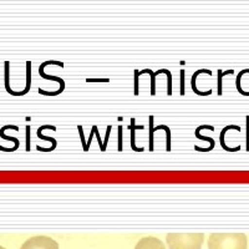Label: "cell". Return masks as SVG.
Segmentation results:
<instances>
[{
  "mask_svg": "<svg viewBox=\"0 0 249 249\" xmlns=\"http://www.w3.org/2000/svg\"><path fill=\"white\" fill-rule=\"evenodd\" d=\"M199 74L212 75V71L207 70V69H202V70L196 71L195 74L192 75V79H191V86H192V91L193 92L197 93V95H199V96H208V95H211V93H212V90H208V91H206V92H201V91H198V89H197V85H196V80H197V77H198Z\"/></svg>",
  "mask_w": 249,
  "mask_h": 249,
  "instance_id": "ba28073f",
  "label": "cell"
},
{
  "mask_svg": "<svg viewBox=\"0 0 249 249\" xmlns=\"http://www.w3.org/2000/svg\"><path fill=\"white\" fill-rule=\"evenodd\" d=\"M247 121V151H249V115L246 117Z\"/></svg>",
  "mask_w": 249,
  "mask_h": 249,
  "instance_id": "7402d4cb",
  "label": "cell"
},
{
  "mask_svg": "<svg viewBox=\"0 0 249 249\" xmlns=\"http://www.w3.org/2000/svg\"><path fill=\"white\" fill-rule=\"evenodd\" d=\"M234 74V70H227L222 71L218 70V96H222L223 95V84H222V80L226 75H233Z\"/></svg>",
  "mask_w": 249,
  "mask_h": 249,
  "instance_id": "4fadbf2b",
  "label": "cell"
},
{
  "mask_svg": "<svg viewBox=\"0 0 249 249\" xmlns=\"http://www.w3.org/2000/svg\"><path fill=\"white\" fill-rule=\"evenodd\" d=\"M119 151H122V126H119Z\"/></svg>",
  "mask_w": 249,
  "mask_h": 249,
  "instance_id": "cb8c5ba5",
  "label": "cell"
},
{
  "mask_svg": "<svg viewBox=\"0 0 249 249\" xmlns=\"http://www.w3.org/2000/svg\"><path fill=\"white\" fill-rule=\"evenodd\" d=\"M5 90L8 91L10 95H13V96H17V92L15 91H13L12 89H10V85H9V75H10V72H9V68H10V64H9V61H5Z\"/></svg>",
  "mask_w": 249,
  "mask_h": 249,
  "instance_id": "5bb4252c",
  "label": "cell"
},
{
  "mask_svg": "<svg viewBox=\"0 0 249 249\" xmlns=\"http://www.w3.org/2000/svg\"><path fill=\"white\" fill-rule=\"evenodd\" d=\"M161 128H163V130L166 131V136H167V144H166V150L170 152V151L172 150V147H171V143H172V141H171V128L168 127V126H166V124H161Z\"/></svg>",
  "mask_w": 249,
  "mask_h": 249,
  "instance_id": "2e32d148",
  "label": "cell"
},
{
  "mask_svg": "<svg viewBox=\"0 0 249 249\" xmlns=\"http://www.w3.org/2000/svg\"><path fill=\"white\" fill-rule=\"evenodd\" d=\"M26 151H30V126H26Z\"/></svg>",
  "mask_w": 249,
  "mask_h": 249,
  "instance_id": "ffe728a7",
  "label": "cell"
},
{
  "mask_svg": "<svg viewBox=\"0 0 249 249\" xmlns=\"http://www.w3.org/2000/svg\"><path fill=\"white\" fill-rule=\"evenodd\" d=\"M204 241L202 233H170L166 235V242L170 249H201Z\"/></svg>",
  "mask_w": 249,
  "mask_h": 249,
  "instance_id": "7a4b0ae2",
  "label": "cell"
},
{
  "mask_svg": "<svg viewBox=\"0 0 249 249\" xmlns=\"http://www.w3.org/2000/svg\"><path fill=\"white\" fill-rule=\"evenodd\" d=\"M139 76H140V71L135 70V95H139Z\"/></svg>",
  "mask_w": 249,
  "mask_h": 249,
  "instance_id": "d6986e66",
  "label": "cell"
},
{
  "mask_svg": "<svg viewBox=\"0 0 249 249\" xmlns=\"http://www.w3.org/2000/svg\"><path fill=\"white\" fill-rule=\"evenodd\" d=\"M92 130H93V133H95V136L97 137V141H99L100 150L104 151V143H102L101 137H100V133H99V130H97V126H92Z\"/></svg>",
  "mask_w": 249,
  "mask_h": 249,
  "instance_id": "ac0fdd59",
  "label": "cell"
},
{
  "mask_svg": "<svg viewBox=\"0 0 249 249\" xmlns=\"http://www.w3.org/2000/svg\"><path fill=\"white\" fill-rule=\"evenodd\" d=\"M235 86H237L238 92L244 96H249V69H244L237 75Z\"/></svg>",
  "mask_w": 249,
  "mask_h": 249,
  "instance_id": "5b68a950",
  "label": "cell"
},
{
  "mask_svg": "<svg viewBox=\"0 0 249 249\" xmlns=\"http://www.w3.org/2000/svg\"><path fill=\"white\" fill-rule=\"evenodd\" d=\"M20 249H59V243L46 235H35L24 242Z\"/></svg>",
  "mask_w": 249,
  "mask_h": 249,
  "instance_id": "3957f363",
  "label": "cell"
},
{
  "mask_svg": "<svg viewBox=\"0 0 249 249\" xmlns=\"http://www.w3.org/2000/svg\"><path fill=\"white\" fill-rule=\"evenodd\" d=\"M31 88V61H26V86L24 91L21 92H17V96H23L30 91Z\"/></svg>",
  "mask_w": 249,
  "mask_h": 249,
  "instance_id": "7c38bea8",
  "label": "cell"
},
{
  "mask_svg": "<svg viewBox=\"0 0 249 249\" xmlns=\"http://www.w3.org/2000/svg\"><path fill=\"white\" fill-rule=\"evenodd\" d=\"M0 249H5V248H4V247H1V246H0Z\"/></svg>",
  "mask_w": 249,
  "mask_h": 249,
  "instance_id": "d4e9b609",
  "label": "cell"
},
{
  "mask_svg": "<svg viewBox=\"0 0 249 249\" xmlns=\"http://www.w3.org/2000/svg\"><path fill=\"white\" fill-rule=\"evenodd\" d=\"M128 128L131 130V148H132L135 152H143V148H139L136 146V140H135V132L136 130H143V126H136L135 124V119L131 120V124L128 126Z\"/></svg>",
  "mask_w": 249,
  "mask_h": 249,
  "instance_id": "30bf717a",
  "label": "cell"
},
{
  "mask_svg": "<svg viewBox=\"0 0 249 249\" xmlns=\"http://www.w3.org/2000/svg\"><path fill=\"white\" fill-rule=\"evenodd\" d=\"M49 64H54V60H49V61L43 62V64H41L39 68V75L43 77V79L54 80V81H57L60 84V89L57 91H55V92H48V91H44V90H41V89H39V93H41V95H45V96H56V95L61 93L62 91H64V89H65V81H64L62 79H60V77L49 76V75H46L45 72H44V69H45V66L49 65Z\"/></svg>",
  "mask_w": 249,
  "mask_h": 249,
  "instance_id": "277c9868",
  "label": "cell"
},
{
  "mask_svg": "<svg viewBox=\"0 0 249 249\" xmlns=\"http://www.w3.org/2000/svg\"><path fill=\"white\" fill-rule=\"evenodd\" d=\"M37 137H39V139H41V140H45V141H50L51 143H53V147L56 148V144H57L56 140L53 139V137L43 136V135H41V130H40V128H39V130H37Z\"/></svg>",
  "mask_w": 249,
  "mask_h": 249,
  "instance_id": "e0dca14e",
  "label": "cell"
},
{
  "mask_svg": "<svg viewBox=\"0 0 249 249\" xmlns=\"http://www.w3.org/2000/svg\"><path fill=\"white\" fill-rule=\"evenodd\" d=\"M230 130L241 131V127H239V126H235V124H228V126H226V127L222 130L221 135H219V141H221V146H222V148H223V150L228 151V152H235V151L241 150V146H237V147H234V148H231V147H228V146H227L226 141H224V136H226L227 131H230Z\"/></svg>",
  "mask_w": 249,
  "mask_h": 249,
  "instance_id": "9c48e42d",
  "label": "cell"
},
{
  "mask_svg": "<svg viewBox=\"0 0 249 249\" xmlns=\"http://www.w3.org/2000/svg\"><path fill=\"white\" fill-rule=\"evenodd\" d=\"M9 128H13V130H15V131L19 130V127H18V126H13V124H6V126H4V127L0 130V137H1L3 140L13 141L15 143V146L13 148H5V147H3V146H0V151H5V152H13V151H17L18 148H19L20 141L18 139H15V137H9V136H6V135H4V131L9 130Z\"/></svg>",
  "mask_w": 249,
  "mask_h": 249,
  "instance_id": "52a82bcc",
  "label": "cell"
},
{
  "mask_svg": "<svg viewBox=\"0 0 249 249\" xmlns=\"http://www.w3.org/2000/svg\"><path fill=\"white\" fill-rule=\"evenodd\" d=\"M135 249H166V247L159 238L143 237L137 242Z\"/></svg>",
  "mask_w": 249,
  "mask_h": 249,
  "instance_id": "8992f818",
  "label": "cell"
},
{
  "mask_svg": "<svg viewBox=\"0 0 249 249\" xmlns=\"http://www.w3.org/2000/svg\"><path fill=\"white\" fill-rule=\"evenodd\" d=\"M181 95H184V70H181Z\"/></svg>",
  "mask_w": 249,
  "mask_h": 249,
  "instance_id": "603a6c76",
  "label": "cell"
},
{
  "mask_svg": "<svg viewBox=\"0 0 249 249\" xmlns=\"http://www.w3.org/2000/svg\"><path fill=\"white\" fill-rule=\"evenodd\" d=\"M148 121H150V140H148V144H150V151L152 152L155 150V141H153V133H155V130H153V116L148 117Z\"/></svg>",
  "mask_w": 249,
  "mask_h": 249,
  "instance_id": "9a60e30c",
  "label": "cell"
},
{
  "mask_svg": "<svg viewBox=\"0 0 249 249\" xmlns=\"http://www.w3.org/2000/svg\"><path fill=\"white\" fill-rule=\"evenodd\" d=\"M142 74H150L151 75V95L155 96L156 95V77L159 74H166V69H161V70L156 71V72H152V70L150 69H144V70L140 71V75Z\"/></svg>",
  "mask_w": 249,
  "mask_h": 249,
  "instance_id": "8fae6325",
  "label": "cell"
},
{
  "mask_svg": "<svg viewBox=\"0 0 249 249\" xmlns=\"http://www.w3.org/2000/svg\"><path fill=\"white\" fill-rule=\"evenodd\" d=\"M208 249H247L248 239L243 233H214L208 237Z\"/></svg>",
  "mask_w": 249,
  "mask_h": 249,
  "instance_id": "6da1fadb",
  "label": "cell"
},
{
  "mask_svg": "<svg viewBox=\"0 0 249 249\" xmlns=\"http://www.w3.org/2000/svg\"><path fill=\"white\" fill-rule=\"evenodd\" d=\"M111 130H112L111 126H108L107 130H106V137H105V141H104V151H106V147H107V141H108V137H110Z\"/></svg>",
  "mask_w": 249,
  "mask_h": 249,
  "instance_id": "44dd1931",
  "label": "cell"
}]
</instances>
